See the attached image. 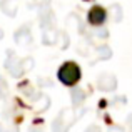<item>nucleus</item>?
<instances>
[{
  "label": "nucleus",
  "instance_id": "nucleus-1",
  "mask_svg": "<svg viewBox=\"0 0 132 132\" xmlns=\"http://www.w3.org/2000/svg\"><path fill=\"white\" fill-rule=\"evenodd\" d=\"M82 77V70L75 62H64L57 70V79L67 87H74Z\"/></svg>",
  "mask_w": 132,
  "mask_h": 132
},
{
  "label": "nucleus",
  "instance_id": "nucleus-2",
  "mask_svg": "<svg viewBox=\"0 0 132 132\" xmlns=\"http://www.w3.org/2000/svg\"><path fill=\"white\" fill-rule=\"evenodd\" d=\"M105 19H107V12H105V9H104V7H99V5L92 7V9L89 10V13H87V20H89V23H90V25H94V27L102 25V23L105 22Z\"/></svg>",
  "mask_w": 132,
  "mask_h": 132
}]
</instances>
